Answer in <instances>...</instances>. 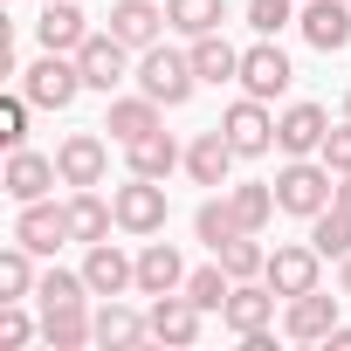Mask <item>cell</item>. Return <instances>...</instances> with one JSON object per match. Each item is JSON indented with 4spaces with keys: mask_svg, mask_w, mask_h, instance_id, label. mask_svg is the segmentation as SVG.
I'll return each mask as SVG.
<instances>
[{
    "mask_svg": "<svg viewBox=\"0 0 351 351\" xmlns=\"http://www.w3.org/2000/svg\"><path fill=\"white\" fill-rule=\"evenodd\" d=\"M296 28H303V42H310V49L337 56V49L351 42V0H303Z\"/></svg>",
    "mask_w": 351,
    "mask_h": 351,
    "instance_id": "cell-14",
    "label": "cell"
},
{
    "mask_svg": "<svg viewBox=\"0 0 351 351\" xmlns=\"http://www.w3.org/2000/svg\"><path fill=\"white\" fill-rule=\"evenodd\" d=\"M330 193H337V172H330L324 158H289V165L276 172V207L296 214V221H317V214L330 207Z\"/></svg>",
    "mask_w": 351,
    "mask_h": 351,
    "instance_id": "cell-1",
    "label": "cell"
},
{
    "mask_svg": "<svg viewBox=\"0 0 351 351\" xmlns=\"http://www.w3.org/2000/svg\"><path fill=\"white\" fill-rule=\"evenodd\" d=\"M158 110H165V104H152V97H117V104H110V117H104V131H110L117 145H131V138L158 131Z\"/></svg>",
    "mask_w": 351,
    "mask_h": 351,
    "instance_id": "cell-27",
    "label": "cell"
},
{
    "mask_svg": "<svg viewBox=\"0 0 351 351\" xmlns=\"http://www.w3.org/2000/svg\"><path fill=\"white\" fill-rule=\"evenodd\" d=\"M214 262H221V269H228L234 282H248V276H262V269H269V248H262L255 234H234V241H228V248H221Z\"/></svg>",
    "mask_w": 351,
    "mask_h": 351,
    "instance_id": "cell-32",
    "label": "cell"
},
{
    "mask_svg": "<svg viewBox=\"0 0 351 351\" xmlns=\"http://www.w3.org/2000/svg\"><path fill=\"white\" fill-rule=\"evenodd\" d=\"M234 145H228V131L214 124V131H200L193 145H186V172H193V186H228V172H234Z\"/></svg>",
    "mask_w": 351,
    "mask_h": 351,
    "instance_id": "cell-19",
    "label": "cell"
},
{
    "mask_svg": "<svg viewBox=\"0 0 351 351\" xmlns=\"http://www.w3.org/2000/svg\"><path fill=\"white\" fill-rule=\"evenodd\" d=\"M193 234H200V241L221 255V248H228L234 234H248V228L234 221V207H228V200H200V214H193Z\"/></svg>",
    "mask_w": 351,
    "mask_h": 351,
    "instance_id": "cell-31",
    "label": "cell"
},
{
    "mask_svg": "<svg viewBox=\"0 0 351 351\" xmlns=\"http://www.w3.org/2000/svg\"><path fill=\"white\" fill-rule=\"evenodd\" d=\"M330 207H337V214H351V172H337V193H330Z\"/></svg>",
    "mask_w": 351,
    "mask_h": 351,
    "instance_id": "cell-40",
    "label": "cell"
},
{
    "mask_svg": "<svg viewBox=\"0 0 351 351\" xmlns=\"http://www.w3.org/2000/svg\"><path fill=\"white\" fill-rule=\"evenodd\" d=\"M35 282H42V276H35V248H21V241H14L8 255H0V303L35 296Z\"/></svg>",
    "mask_w": 351,
    "mask_h": 351,
    "instance_id": "cell-30",
    "label": "cell"
},
{
    "mask_svg": "<svg viewBox=\"0 0 351 351\" xmlns=\"http://www.w3.org/2000/svg\"><path fill=\"white\" fill-rule=\"evenodd\" d=\"M14 241H21V248H35V255H56L62 241H76V234H69V207L28 200V207H21V221H14Z\"/></svg>",
    "mask_w": 351,
    "mask_h": 351,
    "instance_id": "cell-16",
    "label": "cell"
},
{
    "mask_svg": "<svg viewBox=\"0 0 351 351\" xmlns=\"http://www.w3.org/2000/svg\"><path fill=\"white\" fill-rule=\"evenodd\" d=\"M110 221H117V207L97 200V186H76V200H69V234L90 248V241H110Z\"/></svg>",
    "mask_w": 351,
    "mask_h": 351,
    "instance_id": "cell-26",
    "label": "cell"
},
{
    "mask_svg": "<svg viewBox=\"0 0 351 351\" xmlns=\"http://www.w3.org/2000/svg\"><path fill=\"white\" fill-rule=\"evenodd\" d=\"M324 138H330V110H324V104H289V110L276 117V145H282L289 158L324 152Z\"/></svg>",
    "mask_w": 351,
    "mask_h": 351,
    "instance_id": "cell-10",
    "label": "cell"
},
{
    "mask_svg": "<svg viewBox=\"0 0 351 351\" xmlns=\"http://www.w3.org/2000/svg\"><path fill=\"white\" fill-rule=\"evenodd\" d=\"M35 35H42V49H56V56H76V49L90 42V14L76 8V0H42V21H35Z\"/></svg>",
    "mask_w": 351,
    "mask_h": 351,
    "instance_id": "cell-17",
    "label": "cell"
},
{
    "mask_svg": "<svg viewBox=\"0 0 351 351\" xmlns=\"http://www.w3.org/2000/svg\"><path fill=\"white\" fill-rule=\"evenodd\" d=\"M158 28H165V8H158V0H117V8H110V35L131 42V49H152Z\"/></svg>",
    "mask_w": 351,
    "mask_h": 351,
    "instance_id": "cell-21",
    "label": "cell"
},
{
    "mask_svg": "<svg viewBox=\"0 0 351 351\" xmlns=\"http://www.w3.org/2000/svg\"><path fill=\"white\" fill-rule=\"evenodd\" d=\"M110 207H117V228L124 234H158L165 228V186L145 180V172H131V180L110 193Z\"/></svg>",
    "mask_w": 351,
    "mask_h": 351,
    "instance_id": "cell-4",
    "label": "cell"
},
{
    "mask_svg": "<svg viewBox=\"0 0 351 351\" xmlns=\"http://www.w3.org/2000/svg\"><path fill=\"white\" fill-rule=\"evenodd\" d=\"M42 337H49L56 351H83V344L97 337V317H90L83 303H49V310H42Z\"/></svg>",
    "mask_w": 351,
    "mask_h": 351,
    "instance_id": "cell-22",
    "label": "cell"
},
{
    "mask_svg": "<svg viewBox=\"0 0 351 351\" xmlns=\"http://www.w3.org/2000/svg\"><path fill=\"white\" fill-rule=\"evenodd\" d=\"M228 207H234V221H241L248 234H262V228H269V214H276V180H269V186H262V180L228 186Z\"/></svg>",
    "mask_w": 351,
    "mask_h": 351,
    "instance_id": "cell-29",
    "label": "cell"
},
{
    "mask_svg": "<svg viewBox=\"0 0 351 351\" xmlns=\"http://www.w3.org/2000/svg\"><path fill=\"white\" fill-rule=\"evenodd\" d=\"M221 21H228V0H165V28H180L186 42L221 35Z\"/></svg>",
    "mask_w": 351,
    "mask_h": 351,
    "instance_id": "cell-24",
    "label": "cell"
},
{
    "mask_svg": "<svg viewBox=\"0 0 351 351\" xmlns=\"http://www.w3.org/2000/svg\"><path fill=\"white\" fill-rule=\"evenodd\" d=\"M221 131H228V145H234L241 158H255V152H269V145H276V117H269V104H262V97H241V104H228Z\"/></svg>",
    "mask_w": 351,
    "mask_h": 351,
    "instance_id": "cell-9",
    "label": "cell"
},
{
    "mask_svg": "<svg viewBox=\"0 0 351 351\" xmlns=\"http://www.w3.org/2000/svg\"><path fill=\"white\" fill-rule=\"evenodd\" d=\"M228 289H234V276H228L221 262H214V269H193V276H186V296H193L200 310H221V303H228Z\"/></svg>",
    "mask_w": 351,
    "mask_h": 351,
    "instance_id": "cell-34",
    "label": "cell"
},
{
    "mask_svg": "<svg viewBox=\"0 0 351 351\" xmlns=\"http://www.w3.org/2000/svg\"><path fill=\"white\" fill-rule=\"evenodd\" d=\"M344 296H351V255H344Z\"/></svg>",
    "mask_w": 351,
    "mask_h": 351,
    "instance_id": "cell-42",
    "label": "cell"
},
{
    "mask_svg": "<svg viewBox=\"0 0 351 351\" xmlns=\"http://www.w3.org/2000/svg\"><path fill=\"white\" fill-rule=\"evenodd\" d=\"M186 56H193L200 83H214V90H221V83H241V49H234V42H221V35H200Z\"/></svg>",
    "mask_w": 351,
    "mask_h": 351,
    "instance_id": "cell-25",
    "label": "cell"
},
{
    "mask_svg": "<svg viewBox=\"0 0 351 351\" xmlns=\"http://www.w3.org/2000/svg\"><path fill=\"white\" fill-rule=\"evenodd\" d=\"M296 21V0H248V28L255 35H282Z\"/></svg>",
    "mask_w": 351,
    "mask_h": 351,
    "instance_id": "cell-36",
    "label": "cell"
},
{
    "mask_svg": "<svg viewBox=\"0 0 351 351\" xmlns=\"http://www.w3.org/2000/svg\"><path fill=\"white\" fill-rule=\"evenodd\" d=\"M310 241H317V255H351V214H337V207H324L317 221H310Z\"/></svg>",
    "mask_w": 351,
    "mask_h": 351,
    "instance_id": "cell-33",
    "label": "cell"
},
{
    "mask_svg": "<svg viewBox=\"0 0 351 351\" xmlns=\"http://www.w3.org/2000/svg\"><path fill=\"white\" fill-rule=\"evenodd\" d=\"M83 282H90V296H124V289H138V255H124V248H110V241H90Z\"/></svg>",
    "mask_w": 351,
    "mask_h": 351,
    "instance_id": "cell-11",
    "label": "cell"
},
{
    "mask_svg": "<svg viewBox=\"0 0 351 351\" xmlns=\"http://www.w3.org/2000/svg\"><path fill=\"white\" fill-rule=\"evenodd\" d=\"M124 158H131V172H145V180H172V165H180L186 152L172 145V131L158 124V131H145V138H131V145H124Z\"/></svg>",
    "mask_w": 351,
    "mask_h": 351,
    "instance_id": "cell-23",
    "label": "cell"
},
{
    "mask_svg": "<svg viewBox=\"0 0 351 351\" xmlns=\"http://www.w3.org/2000/svg\"><path fill=\"white\" fill-rule=\"evenodd\" d=\"M200 303L186 296V289H172V296H152V337L158 344H193L200 337Z\"/></svg>",
    "mask_w": 351,
    "mask_h": 351,
    "instance_id": "cell-18",
    "label": "cell"
},
{
    "mask_svg": "<svg viewBox=\"0 0 351 351\" xmlns=\"http://www.w3.org/2000/svg\"><path fill=\"white\" fill-rule=\"evenodd\" d=\"M289 76H296V69H289V56L276 49V35H262L255 49H241V90H248V97L269 104V97L289 90Z\"/></svg>",
    "mask_w": 351,
    "mask_h": 351,
    "instance_id": "cell-7",
    "label": "cell"
},
{
    "mask_svg": "<svg viewBox=\"0 0 351 351\" xmlns=\"http://www.w3.org/2000/svg\"><path fill=\"white\" fill-rule=\"evenodd\" d=\"M330 330H337V296H324V289L289 296V310H282V337H296V344H324Z\"/></svg>",
    "mask_w": 351,
    "mask_h": 351,
    "instance_id": "cell-13",
    "label": "cell"
},
{
    "mask_svg": "<svg viewBox=\"0 0 351 351\" xmlns=\"http://www.w3.org/2000/svg\"><path fill=\"white\" fill-rule=\"evenodd\" d=\"M330 172H351V117L344 124H330V138H324V152H317Z\"/></svg>",
    "mask_w": 351,
    "mask_h": 351,
    "instance_id": "cell-39",
    "label": "cell"
},
{
    "mask_svg": "<svg viewBox=\"0 0 351 351\" xmlns=\"http://www.w3.org/2000/svg\"><path fill=\"white\" fill-rule=\"evenodd\" d=\"M138 289L145 296H172V289H186V262L172 241H145L138 248Z\"/></svg>",
    "mask_w": 351,
    "mask_h": 351,
    "instance_id": "cell-20",
    "label": "cell"
},
{
    "mask_svg": "<svg viewBox=\"0 0 351 351\" xmlns=\"http://www.w3.org/2000/svg\"><path fill=\"white\" fill-rule=\"evenodd\" d=\"M76 90H83L76 56L42 49V62H28V69H21V97H28L35 110H69V104H76Z\"/></svg>",
    "mask_w": 351,
    "mask_h": 351,
    "instance_id": "cell-3",
    "label": "cell"
},
{
    "mask_svg": "<svg viewBox=\"0 0 351 351\" xmlns=\"http://www.w3.org/2000/svg\"><path fill=\"white\" fill-rule=\"evenodd\" d=\"M317 241H289V248H276L269 255V269H262V282L276 289V296H303V289H317Z\"/></svg>",
    "mask_w": 351,
    "mask_h": 351,
    "instance_id": "cell-12",
    "label": "cell"
},
{
    "mask_svg": "<svg viewBox=\"0 0 351 351\" xmlns=\"http://www.w3.org/2000/svg\"><path fill=\"white\" fill-rule=\"evenodd\" d=\"M324 344H330V351H351V324H337V330H330Z\"/></svg>",
    "mask_w": 351,
    "mask_h": 351,
    "instance_id": "cell-41",
    "label": "cell"
},
{
    "mask_svg": "<svg viewBox=\"0 0 351 351\" xmlns=\"http://www.w3.org/2000/svg\"><path fill=\"white\" fill-rule=\"evenodd\" d=\"M193 83H200L193 56H180V49H165V42H152V49H145V62H138V90H145L152 104H165V110H180V104L193 97Z\"/></svg>",
    "mask_w": 351,
    "mask_h": 351,
    "instance_id": "cell-2",
    "label": "cell"
},
{
    "mask_svg": "<svg viewBox=\"0 0 351 351\" xmlns=\"http://www.w3.org/2000/svg\"><path fill=\"white\" fill-rule=\"evenodd\" d=\"M35 296H42V310H49V303H90V282L69 276V269H49V276L35 282Z\"/></svg>",
    "mask_w": 351,
    "mask_h": 351,
    "instance_id": "cell-35",
    "label": "cell"
},
{
    "mask_svg": "<svg viewBox=\"0 0 351 351\" xmlns=\"http://www.w3.org/2000/svg\"><path fill=\"white\" fill-rule=\"evenodd\" d=\"M35 337V324H28V310L21 303H8V310H0V351H21Z\"/></svg>",
    "mask_w": 351,
    "mask_h": 351,
    "instance_id": "cell-38",
    "label": "cell"
},
{
    "mask_svg": "<svg viewBox=\"0 0 351 351\" xmlns=\"http://www.w3.org/2000/svg\"><path fill=\"white\" fill-rule=\"evenodd\" d=\"M221 324H228L234 337L269 330V324H276V289H269V282H255V276H248V282H234V289H228V303H221Z\"/></svg>",
    "mask_w": 351,
    "mask_h": 351,
    "instance_id": "cell-8",
    "label": "cell"
},
{
    "mask_svg": "<svg viewBox=\"0 0 351 351\" xmlns=\"http://www.w3.org/2000/svg\"><path fill=\"white\" fill-rule=\"evenodd\" d=\"M28 110H35L28 97H8V104H0V145H8V152L28 138Z\"/></svg>",
    "mask_w": 351,
    "mask_h": 351,
    "instance_id": "cell-37",
    "label": "cell"
},
{
    "mask_svg": "<svg viewBox=\"0 0 351 351\" xmlns=\"http://www.w3.org/2000/svg\"><path fill=\"white\" fill-rule=\"evenodd\" d=\"M145 337H152V317L124 310L117 296H104V303H97V344H145Z\"/></svg>",
    "mask_w": 351,
    "mask_h": 351,
    "instance_id": "cell-28",
    "label": "cell"
},
{
    "mask_svg": "<svg viewBox=\"0 0 351 351\" xmlns=\"http://www.w3.org/2000/svg\"><path fill=\"white\" fill-rule=\"evenodd\" d=\"M56 180H62L56 158H42V152H28V145H14V152H8V172H0V186H8L21 207H28V200H49Z\"/></svg>",
    "mask_w": 351,
    "mask_h": 351,
    "instance_id": "cell-15",
    "label": "cell"
},
{
    "mask_svg": "<svg viewBox=\"0 0 351 351\" xmlns=\"http://www.w3.org/2000/svg\"><path fill=\"white\" fill-rule=\"evenodd\" d=\"M344 117H351V97H344Z\"/></svg>",
    "mask_w": 351,
    "mask_h": 351,
    "instance_id": "cell-43",
    "label": "cell"
},
{
    "mask_svg": "<svg viewBox=\"0 0 351 351\" xmlns=\"http://www.w3.org/2000/svg\"><path fill=\"white\" fill-rule=\"evenodd\" d=\"M56 172H62V186H104V172H110V145L97 131H69L56 145Z\"/></svg>",
    "mask_w": 351,
    "mask_h": 351,
    "instance_id": "cell-5",
    "label": "cell"
},
{
    "mask_svg": "<svg viewBox=\"0 0 351 351\" xmlns=\"http://www.w3.org/2000/svg\"><path fill=\"white\" fill-rule=\"evenodd\" d=\"M76 69H83V90H117L124 83V69H131V42H117V35H90L83 49H76Z\"/></svg>",
    "mask_w": 351,
    "mask_h": 351,
    "instance_id": "cell-6",
    "label": "cell"
}]
</instances>
